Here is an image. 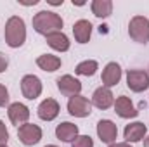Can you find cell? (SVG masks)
I'll return each instance as SVG.
<instances>
[{
    "mask_svg": "<svg viewBox=\"0 0 149 147\" xmlns=\"http://www.w3.org/2000/svg\"><path fill=\"white\" fill-rule=\"evenodd\" d=\"M113 106H114V112L123 119H130V118H135L139 114V111L135 109V106L132 104V101L127 95H120Z\"/></svg>",
    "mask_w": 149,
    "mask_h": 147,
    "instance_id": "12",
    "label": "cell"
},
{
    "mask_svg": "<svg viewBox=\"0 0 149 147\" xmlns=\"http://www.w3.org/2000/svg\"><path fill=\"white\" fill-rule=\"evenodd\" d=\"M127 87L135 92L141 94L149 88V73L144 69H130L127 73Z\"/></svg>",
    "mask_w": 149,
    "mask_h": 147,
    "instance_id": "4",
    "label": "cell"
},
{
    "mask_svg": "<svg viewBox=\"0 0 149 147\" xmlns=\"http://www.w3.org/2000/svg\"><path fill=\"white\" fill-rule=\"evenodd\" d=\"M92 104L97 107V109H109L113 104H114V95H113L111 88H106V87H99L94 95H92Z\"/></svg>",
    "mask_w": 149,
    "mask_h": 147,
    "instance_id": "14",
    "label": "cell"
},
{
    "mask_svg": "<svg viewBox=\"0 0 149 147\" xmlns=\"http://www.w3.org/2000/svg\"><path fill=\"white\" fill-rule=\"evenodd\" d=\"M128 35L137 43L149 42V19L144 16H134L128 23Z\"/></svg>",
    "mask_w": 149,
    "mask_h": 147,
    "instance_id": "3",
    "label": "cell"
},
{
    "mask_svg": "<svg viewBox=\"0 0 149 147\" xmlns=\"http://www.w3.org/2000/svg\"><path fill=\"white\" fill-rule=\"evenodd\" d=\"M64 21L59 14L52 12V10H40L38 14L33 16V28L40 35H50L56 31H61Z\"/></svg>",
    "mask_w": 149,
    "mask_h": 147,
    "instance_id": "1",
    "label": "cell"
},
{
    "mask_svg": "<svg viewBox=\"0 0 149 147\" xmlns=\"http://www.w3.org/2000/svg\"><path fill=\"white\" fill-rule=\"evenodd\" d=\"M57 88L63 95L66 97H74V95H80L81 92V81L76 80L71 74H64V76H59L57 78Z\"/></svg>",
    "mask_w": 149,
    "mask_h": 147,
    "instance_id": "8",
    "label": "cell"
},
{
    "mask_svg": "<svg viewBox=\"0 0 149 147\" xmlns=\"http://www.w3.org/2000/svg\"><path fill=\"white\" fill-rule=\"evenodd\" d=\"M17 137L24 146H35L42 140V128L33 123H24L17 128Z\"/></svg>",
    "mask_w": 149,
    "mask_h": 147,
    "instance_id": "6",
    "label": "cell"
},
{
    "mask_svg": "<svg viewBox=\"0 0 149 147\" xmlns=\"http://www.w3.org/2000/svg\"><path fill=\"white\" fill-rule=\"evenodd\" d=\"M3 37H5V43L9 47H12V49L21 47L26 40V24H24L23 17H19V16L9 17L5 23Z\"/></svg>",
    "mask_w": 149,
    "mask_h": 147,
    "instance_id": "2",
    "label": "cell"
},
{
    "mask_svg": "<svg viewBox=\"0 0 149 147\" xmlns=\"http://www.w3.org/2000/svg\"><path fill=\"white\" fill-rule=\"evenodd\" d=\"M37 112H38V118H40V119H43V121H52V119H56L57 114H59V102H57L56 99H45V101L40 102Z\"/></svg>",
    "mask_w": 149,
    "mask_h": 147,
    "instance_id": "15",
    "label": "cell"
},
{
    "mask_svg": "<svg viewBox=\"0 0 149 147\" xmlns=\"http://www.w3.org/2000/svg\"><path fill=\"white\" fill-rule=\"evenodd\" d=\"M7 142H9V132L5 123L0 119V146H7Z\"/></svg>",
    "mask_w": 149,
    "mask_h": 147,
    "instance_id": "23",
    "label": "cell"
},
{
    "mask_svg": "<svg viewBox=\"0 0 149 147\" xmlns=\"http://www.w3.org/2000/svg\"><path fill=\"white\" fill-rule=\"evenodd\" d=\"M146 133H148V128L144 123L141 121H134V123H128L123 130V137L127 140V144H134V142H141L142 139H146Z\"/></svg>",
    "mask_w": 149,
    "mask_h": 147,
    "instance_id": "11",
    "label": "cell"
},
{
    "mask_svg": "<svg viewBox=\"0 0 149 147\" xmlns=\"http://www.w3.org/2000/svg\"><path fill=\"white\" fill-rule=\"evenodd\" d=\"M7 66H9V59H7L5 54L0 52V73H3V71L7 69Z\"/></svg>",
    "mask_w": 149,
    "mask_h": 147,
    "instance_id": "25",
    "label": "cell"
},
{
    "mask_svg": "<svg viewBox=\"0 0 149 147\" xmlns=\"http://www.w3.org/2000/svg\"><path fill=\"white\" fill-rule=\"evenodd\" d=\"M73 35L78 43H87L92 35V24L87 19H80L73 24Z\"/></svg>",
    "mask_w": 149,
    "mask_h": 147,
    "instance_id": "18",
    "label": "cell"
},
{
    "mask_svg": "<svg viewBox=\"0 0 149 147\" xmlns=\"http://www.w3.org/2000/svg\"><path fill=\"white\" fill-rule=\"evenodd\" d=\"M99 69V64L97 61H92V59H87V61H81L80 64H76L74 68V73L80 74V76H94Z\"/></svg>",
    "mask_w": 149,
    "mask_h": 147,
    "instance_id": "21",
    "label": "cell"
},
{
    "mask_svg": "<svg viewBox=\"0 0 149 147\" xmlns=\"http://www.w3.org/2000/svg\"><path fill=\"white\" fill-rule=\"evenodd\" d=\"M56 137L61 142H73L74 139L78 137V126L73 125V123H70V121L59 123L56 126Z\"/></svg>",
    "mask_w": 149,
    "mask_h": 147,
    "instance_id": "17",
    "label": "cell"
},
{
    "mask_svg": "<svg viewBox=\"0 0 149 147\" xmlns=\"http://www.w3.org/2000/svg\"><path fill=\"white\" fill-rule=\"evenodd\" d=\"M21 92L23 97H26L28 101H35L42 94V81L35 74H26L21 80Z\"/></svg>",
    "mask_w": 149,
    "mask_h": 147,
    "instance_id": "7",
    "label": "cell"
},
{
    "mask_svg": "<svg viewBox=\"0 0 149 147\" xmlns=\"http://www.w3.org/2000/svg\"><path fill=\"white\" fill-rule=\"evenodd\" d=\"M71 147H94V140L88 135H78L71 142Z\"/></svg>",
    "mask_w": 149,
    "mask_h": 147,
    "instance_id": "22",
    "label": "cell"
},
{
    "mask_svg": "<svg viewBox=\"0 0 149 147\" xmlns=\"http://www.w3.org/2000/svg\"><path fill=\"white\" fill-rule=\"evenodd\" d=\"M7 102H9V92H7L5 85L0 83V107L7 106Z\"/></svg>",
    "mask_w": 149,
    "mask_h": 147,
    "instance_id": "24",
    "label": "cell"
},
{
    "mask_svg": "<svg viewBox=\"0 0 149 147\" xmlns=\"http://www.w3.org/2000/svg\"><path fill=\"white\" fill-rule=\"evenodd\" d=\"M7 114H9L10 123L16 125V126H21V125L28 123V119H30V109L24 104H21V102L10 104L9 109H7Z\"/></svg>",
    "mask_w": 149,
    "mask_h": 147,
    "instance_id": "13",
    "label": "cell"
},
{
    "mask_svg": "<svg viewBox=\"0 0 149 147\" xmlns=\"http://www.w3.org/2000/svg\"><path fill=\"white\" fill-rule=\"evenodd\" d=\"M0 147H7V146H0Z\"/></svg>",
    "mask_w": 149,
    "mask_h": 147,
    "instance_id": "31",
    "label": "cell"
},
{
    "mask_svg": "<svg viewBox=\"0 0 149 147\" xmlns=\"http://www.w3.org/2000/svg\"><path fill=\"white\" fill-rule=\"evenodd\" d=\"M61 64H63L61 62V57L52 55V54H42V55H38V59H37V66L40 69L47 71V73H52V71L59 69Z\"/></svg>",
    "mask_w": 149,
    "mask_h": 147,
    "instance_id": "19",
    "label": "cell"
},
{
    "mask_svg": "<svg viewBox=\"0 0 149 147\" xmlns=\"http://www.w3.org/2000/svg\"><path fill=\"white\" fill-rule=\"evenodd\" d=\"M68 112L74 118H87L92 112V102L83 95H74L68 101Z\"/></svg>",
    "mask_w": 149,
    "mask_h": 147,
    "instance_id": "5",
    "label": "cell"
},
{
    "mask_svg": "<svg viewBox=\"0 0 149 147\" xmlns=\"http://www.w3.org/2000/svg\"><path fill=\"white\" fill-rule=\"evenodd\" d=\"M121 80V68L118 62H108L102 69V76H101V81H102V87L106 88H111L114 85H118Z\"/></svg>",
    "mask_w": 149,
    "mask_h": 147,
    "instance_id": "9",
    "label": "cell"
},
{
    "mask_svg": "<svg viewBox=\"0 0 149 147\" xmlns=\"http://www.w3.org/2000/svg\"><path fill=\"white\" fill-rule=\"evenodd\" d=\"M144 147H149V137L148 139H144Z\"/></svg>",
    "mask_w": 149,
    "mask_h": 147,
    "instance_id": "28",
    "label": "cell"
},
{
    "mask_svg": "<svg viewBox=\"0 0 149 147\" xmlns=\"http://www.w3.org/2000/svg\"><path fill=\"white\" fill-rule=\"evenodd\" d=\"M97 135L104 144H114L118 137V126L111 119H101L97 123Z\"/></svg>",
    "mask_w": 149,
    "mask_h": 147,
    "instance_id": "10",
    "label": "cell"
},
{
    "mask_svg": "<svg viewBox=\"0 0 149 147\" xmlns=\"http://www.w3.org/2000/svg\"><path fill=\"white\" fill-rule=\"evenodd\" d=\"M73 5H85V2H74L73 0Z\"/></svg>",
    "mask_w": 149,
    "mask_h": 147,
    "instance_id": "29",
    "label": "cell"
},
{
    "mask_svg": "<svg viewBox=\"0 0 149 147\" xmlns=\"http://www.w3.org/2000/svg\"><path fill=\"white\" fill-rule=\"evenodd\" d=\"M50 5H63V0H47Z\"/></svg>",
    "mask_w": 149,
    "mask_h": 147,
    "instance_id": "27",
    "label": "cell"
},
{
    "mask_svg": "<svg viewBox=\"0 0 149 147\" xmlns=\"http://www.w3.org/2000/svg\"><path fill=\"white\" fill-rule=\"evenodd\" d=\"M45 42H47V45L50 49H54L57 52H66V50H70V45H71L70 38L66 37L63 31H56V33L47 35L45 37Z\"/></svg>",
    "mask_w": 149,
    "mask_h": 147,
    "instance_id": "16",
    "label": "cell"
},
{
    "mask_svg": "<svg viewBox=\"0 0 149 147\" xmlns=\"http://www.w3.org/2000/svg\"><path fill=\"white\" fill-rule=\"evenodd\" d=\"M108 147H132V146L127 144V142H114V144H109Z\"/></svg>",
    "mask_w": 149,
    "mask_h": 147,
    "instance_id": "26",
    "label": "cell"
},
{
    "mask_svg": "<svg viewBox=\"0 0 149 147\" xmlns=\"http://www.w3.org/2000/svg\"><path fill=\"white\" fill-rule=\"evenodd\" d=\"M45 147H57V146H45Z\"/></svg>",
    "mask_w": 149,
    "mask_h": 147,
    "instance_id": "30",
    "label": "cell"
},
{
    "mask_svg": "<svg viewBox=\"0 0 149 147\" xmlns=\"http://www.w3.org/2000/svg\"><path fill=\"white\" fill-rule=\"evenodd\" d=\"M90 9H92V14L95 17H108L111 16L113 12V2L111 0H94L90 3Z\"/></svg>",
    "mask_w": 149,
    "mask_h": 147,
    "instance_id": "20",
    "label": "cell"
}]
</instances>
